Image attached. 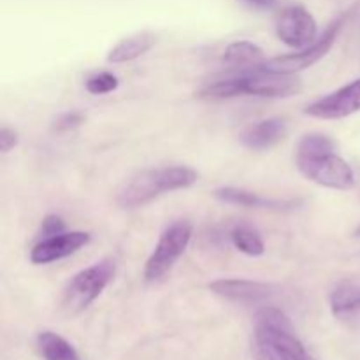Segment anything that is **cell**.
<instances>
[{
  "label": "cell",
  "instance_id": "1",
  "mask_svg": "<svg viewBox=\"0 0 360 360\" xmlns=\"http://www.w3.org/2000/svg\"><path fill=\"white\" fill-rule=\"evenodd\" d=\"M302 90V81L297 74L273 72L262 67L241 70L239 74L225 79L214 81L199 91V97L231 98L239 95H252L262 98L290 97Z\"/></svg>",
  "mask_w": 360,
  "mask_h": 360
},
{
  "label": "cell",
  "instance_id": "2",
  "mask_svg": "<svg viewBox=\"0 0 360 360\" xmlns=\"http://www.w3.org/2000/svg\"><path fill=\"white\" fill-rule=\"evenodd\" d=\"M253 350L257 360H313L281 309L267 306L255 320Z\"/></svg>",
  "mask_w": 360,
  "mask_h": 360
},
{
  "label": "cell",
  "instance_id": "3",
  "mask_svg": "<svg viewBox=\"0 0 360 360\" xmlns=\"http://www.w3.org/2000/svg\"><path fill=\"white\" fill-rule=\"evenodd\" d=\"M199 179L193 169L185 165H167V167L146 169L123 185L118 192V204L125 210H136L151 202L164 193L185 190Z\"/></svg>",
  "mask_w": 360,
  "mask_h": 360
},
{
  "label": "cell",
  "instance_id": "4",
  "mask_svg": "<svg viewBox=\"0 0 360 360\" xmlns=\"http://www.w3.org/2000/svg\"><path fill=\"white\" fill-rule=\"evenodd\" d=\"M116 273L115 260L102 259L94 266L79 271L67 283L62 294V309L67 315H77L86 309L112 281Z\"/></svg>",
  "mask_w": 360,
  "mask_h": 360
},
{
  "label": "cell",
  "instance_id": "5",
  "mask_svg": "<svg viewBox=\"0 0 360 360\" xmlns=\"http://www.w3.org/2000/svg\"><path fill=\"white\" fill-rule=\"evenodd\" d=\"M192 234L193 227L186 220L174 221V224H171L162 232L153 253H151L146 266H144V278H146V281H158L174 267L179 257L188 248Z\"/></svg>",
  "mask_w": 360,
  "mask_h": 360
},
{
  "label": "cell",
  "instance_id": "6",
  "mask_svg": "<svg viewBox=\"0 0 360 360\" xmlns=\"http://www.w3.org/2000/svg\"><path fill=\"white\" fill-rule=\"evenodd\" d=\"M297 167L309 181L326 188L350 190L355 185V172L352 165L334 151L297 155Z\"/></svg>",
  "mask_w": 360,
  "mask_h": 360
},
{
  "label": "cell",
  "instance_id": "7",
  "mask_svg": "<svg viewBox=\"0 0 360 360\" xmlns=\"http://www.w3.org/2000/svg\"><path fill=\"white\" fill-rule=\"evenodd\" d=\"M345 21H347V16H340L326 28L323 35H320L311 46H308V48L304 49H299L297 53H290V55L264 60L259 67H262V69L266 70H273V72L297 74L299 70L315 65L319 60H322L323 56L330 51V48H333L334 42H336L338 35H340L341 28H343Z\"/></svg>",
  "mask_w": 360,
  "mask_h": 360
},
{
  "label": "cell",
  "instance_id": "8",
  "mask_svg": "<svg viewBox=\"0 0 360 360\" xmlns=\"http://www.w3.org/2000/svg\"><path fill=\"white\" fill-rule=\"evenodd\" d=\"M276 34L281 42L295 49H304L316 41L319 27L306 7L292 6L281 11L276 21Z\"/></svg>",
  "mask_w": 360,
  "mask_h": 360
},
{
  "label": "cell",
  "instance_id": "9",
  "mask_svg": "<svg viewBox=\"0 0 360 360\" xmlns=\"http://www.w3.org/2000/svg\"><path fill=\"white\" fill-rule=\"evenodd\" d=\"M360 111V77L340 90L311 102L306 115L319 120H341Z\"/></svg>",
  "mask_w": 360,
  "mask_h": 360
},
{
  "label": "cell",
  "instance_id": "10",
  "mask_svg": "<svg viewBox=\"0 0 360 360\" xmlns=\"http://www.w3.org/2000/svg\"><path fill=\"white\" fill-rule=\"evenodd\" d=\"M90 243V234L81 231L62 232V234L51 236V238L41 239L37 245L32 248L30 260L32 264H51L56 260H62L65 257L74 255L77 250L86 246Z\"/></svg>",
  "mask_w": 360,
  "mask_h": 360
},
{
  "label": "cell",
  "instance_id": "11",
  "mask_svg": "<svg viewBox=\"0 0 360 360\" xmlns=\"http://www.w3.org/2000/svg\"><path fill=\"white\" fill-rule=\"evenodd\" d=\"M210 290L229 301L241 302V304H257L273 297L274 288L267 283L241 278H225L210 283Z\"/></svg>",
  "mask_w": 360,
  "mask_h": 360
},
{
  "label": "cell",
  "instance_id": "12",
  "mask_svg": "<svg viewBox=\"0 0 360 360\" xmlns=\"http://www.w3.org/2000/svg\"><path fill=\"white\" fill-rule=\"evenodd\" d=\"M287 136V123L281 118H267L257 122L243 130L241 143L243 146L253 151H264L273 148Z\"/></svg>",
  "mask_w": 360,
  "mask_h": 360
},
{
  "label": "cell",
  "instance_id": "13",
  "mask_svg": "<svg viewBox=\"0 0 360 360\" xmlns=\"http://www.w3.org/2000/svg\"><path fill=\"white\" fill-rule=\"evenodd\" d=\"M214 197L220 199L221 202L234 204V206L243 207H255V210H292L297 206V200H280V199H269V197H262L255 192H250L245 188H236V186H225V188H218L214 192Z\"/></svg>",
  "mask_w": 360,
  "mask_h": 360
},
{
  "label": "cell",
  "instance_id": "14",
  "mask_svg": "<svg viewBox=\"0 0 360 360\" xmlns=\"http://www.w3.org/2000/svg\"><path fill=\"white\" fill-rule=\"evenodd\" d=\"M330 311L345 323L360 322V285L343 281L330 292Z\"/></svg>",
  "mask_w": 360,
  "mask_h": 360
},
{
  "label": "cell",
  "instance_id": "15",
  "mask_svg": "<svg viewBox=\"0 0 360 360\" xmlns=\"http://www.w3.org/2000/svg\"><path fill=\"white\" fill-rule=\"evenodd\" d=\"M157 42V37H155L151 32H139V34H134L130 37L120 41L115 48L109 51L108 62L109 63H125L132 62V60L139 58L144 53L150 51L151 48Z\"/></svg>",
  "mask_w": 360,
  "mask_h": 360
},
{
  "label": "cell",
  "instance_id": "16",
  "mask_svg": "<svg viewBox=\"0 0 360 360\" xmlns=\"http://www.w3.org/2000/svg\"><path fill=\"white\" fill-rule=\"evenodd\" d=\"M224 62L232 69L246 70L259 67L264 62V51L250 41L232 42L224 53Z\"/></svg>",
  "mask_w": 360,
  "mask_h": 360
},
{
  "label": "cell",
  "instance_id": "17",
  "mask_svg": "<svg viewBox=\"0 0 360 360\" xmlns=\"http://www.w3.org/2000/svg\"><path fill=\"white\" fill-rule=\"evenodd\" d=\"M37 347L44 360H81L69 341L49 330L39 334Z\"/></svg>",
  "mask_w": 360,
  "mask_h": 360
},
{
  "label": "cell",
  "instance_id": "18",
  "mask_svg": "<svg viewBox=\"0 0 360 360\" xmlns=\"http://www.w3.org/2000/svg\"><path fill=\"white\" fill-rule=\"evenodd\" d=\"M231 241L236 250L250 257H260L266 252V245L257 229L250 227V225H238L232 229Z\"/></svg>",
  "mask_w": 360,
  "mask_h": 360
},
{
  "label": "cell",
  "instance_id": "19",
  "mask_svg": "<svg viewBox=\"0 0 360 360\" xmlns=\"http://www.w3.org/2000/svg\"><path fill=\"white\" fill-rule=\"evenodd\" d=\"M322 151H334V141L323 134H309L297 144V155H316Z\"/></svg>",
  "mask_w": 360,
  "mask_h": 360
},
{
  "label": "cell",
  "instance_id": "20",
  "mask_svg": "<svg viewBox=\"0 0 360 360\" xmlns=\"http://www.w3.org/2000/svg\"><path fill=\"white\" fill-rule=\"evenodd\" d=\"M120 81L115 74L111 72H98L95 76L88 77L86 81V90L91 95H105L111 94V91L118 90Z\"/></svg>",
  "mask_w": 360,
  "mask_h": 360
},
{
  "label": "cell",
  "instance_id": "21",
  "mask_svg": "<svg viewBox=\"0 0 360 360\" xmlns=\"http://www.w3.org/2000/svg\"><path fill=\"white\" fill-rule=\"evenodd\" d=\"M62 232H65V221H63L60 217H56V214H48V217L42 220L39 236H41L42 239H46V238H51V236L62 234Z\"/></svg>",
  "mask_w": 360,
  "mask_h": 360
},
{
  "label": "cell",
  "instance_id": "22",
  "mask_svg": "<svg viewBox=\"0 0 360 360\" xmlns=\"http://www.w3.org/2000/svg\"><path fill=\"white\" fill-rule=\"evenodd\" d=\"M84 116L81 112H65V115L58 116L55 122V130L56 132H69V130L77 129L79 125H83Z\"/></svg>",
  "mask_w": 360,
  "mask_h": 360
},
{
  "label": "cell",
  "instance_id": "23",
  "mask_svg": "<svg viewBox=\"0 0 360 360\" xmlns=\"http://www.w3.org/2000/svg\"><path fill=\"white\" fill-rule=\"evenodd\" d=\"M18 144V134L14 130L7 129V127H2L0 130V151L2 153H9L13 148H16Z\"/></svg>",
  "mask_w": 360,
  "mask_h": 360
},
{
  "label": "cell",
  "instance_id": "24",
  "mask_svg": "<svg viewBox=\"0 0 360 360\" xmlns=\"http://www.w3.org/2000/svg\"><path fill=\"white\" fill-rule=\"evenodd\" d=\"M245 4H248L250 7H253V9H273L274 6H276V0H243Z\"/></svg>",
  "mask_w": 360,
  "mask_h": 360
},
{
  "label": "cell",
  "instance_id": "25",
  "mask_svg": "<svg viewBox=\"0 0 360 360\" xmlns=\"http://www.w3.org/2000/svg\"><path fill=\"white\" fill-rule=\"evenodd\" d=\"M357 236H360V229H359V231H357Z\"/></svg>",
  "mask_w": 360,
  "mask_h": 360
}]
</instances>
